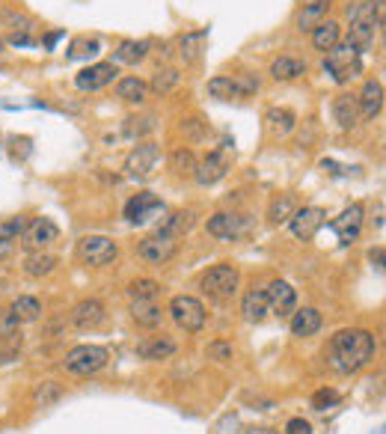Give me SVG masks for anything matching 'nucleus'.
<instances>
[{"label":"nucleus","instance_id":"obj_29","mask_svg":"<svg viewBox=\"0 0 386 434\" xmlns=\"http://www.w3.org/2000/svg\"><path fill=\"white\" fill-rule=\"evenodd\" d=\"M193 223H196V211H191V209L188 211H173V214L164 217V223L158 226V233H164L169 238H181L184 233H191Z\"/></svg>","mask_w":386,"mask_h":434},{"label":"nucleus","instance_id":"obj_9","mask_svg":"<svg viewBox=\"0 0 386 434\" xmlns=\"http://www.w3.org/2000/svg\"><path fill=\"white\" fill-rule=\"evenodd\" d=\"M253 93H259V81L253 75H238V78H229V75H217L208 81V95L217 98V101H235V98H247Z\"/></svg>","mask_w":386,"mask_h":434},{"label":"nucleus","instance_id":"obj_33","mask_svg":"<svg viewBox=\"0 0 386 434\" xmlns=\"http://www.w3.org/2000/svg\"><path fill=\"white\" fill-rule=\"evenodd\" d=\"M339 39H342V27H339V21H321L315 30H312V45H315L318 51H330L333 45H339Z\"/></svg>","mask_w":386,"mask_h":434},{"label":"nucleus","instance_id":"obj_23","mask_svg":"<svg viewBox=\"0 0 386 434\" xmlns=\"http://www.w3.org/2000/svg\"><path fill=\"white\" fill-rule=\"evenodd\" d=\"M265 122H267V131L274 137H289L297 128V113L291 107H267Z\"/></svg>","mask_w":386,"mask_h":434},{"label":"nucleus","instance_id":"obj_5","mask_svg":"<svg viewBox=\"0 0 386 434\" xmlns=\"http://www.w3.org/2000/svg\"><path fill=\"white\" fill-rule=\"evenodd\" d=\"M238 283H241V271L238 265L232 262H220V265H214L211 271L203 274V280H199V286H203V292L214 300H226V298H232L238 292Z\"/></svg>","mask_w":386,"mask_h":434},{"label":"nucleus","instance_id":"obj_39","mask_svg":"<svg viewBox=\"0 0 386 434\" xmlns=\"http://www.w3.org/2000/svg\"><path fill=\"white\" fill-rule=\"evenodd\" d=\"M179 83H181L179 69H158V71H155V78H152V86H149V90H155L158 95H169Z\"/></svg>","mask_w":386,"mask_h":434},{"label":"nucleus","instance_id":"obj_47","mask_svg":"<svg viewBox=\"0 0 386 434\" xmlns=\"http://www.w3.org/2000/svg\"><path fill=\"white\" fill-rule=\"evenodd\" d=\"M285 434H312V426L306 423L303 416H294L285 423Z\"/></svg>","mask_w":386,"mask_h":434},{"label":"nucleus","instance_id":"obj_22","mask_svg":"<svg viewBox=\"0 0 386 434\" xmlns=\"http://www.w3.org/2000/svg\"><path fill=\"white\" fill-rule=\"evenodd\" d=\"M131 318L140 324V327H158L164 322V310H161V303L158 298H143V300H131Z\"/></svg>","mask_w":386,"mask_h":434},{"label":"nucleus","instance_id":"obj_35","mask_svg":"<svg viewBox=\"0 0 386 434\" xmlns=\"http://www.w3.org/2000/svg\"><path fill=\"white\" fill-rule=\"evenodd\" d=\"M9 312L16 315L21 324H30V322H39V318H42V303L36 298H30V295H21V298L12 300Z\"/></svg>","mask_w":386,"mask_h":434},{"label":"nucleus","instance_id":"obj_51","mask_svg":"<svg viewBox=\"0 0 386 434\" xmlns=\"http://www.w3.org/2000/svg\"><path fill=\"white\" fill-rule=\"evenodd\" d=\"M0 51H4V39H0Z\"/></svg>","mask_w":386,"mask_h":434},{"label":"nucleus","instance_id":"obj_41","mask_svg":"<svg viewBox=\"0 0 386 434\" xmlns=\"http://www.w3.org/2000/svg\"><path fill=\"white\" fill-rule=\"evenodd\" d=\"M0 21H4L12 33H24V36H30V33L36 30V21H33V18L21 16V12H12V9H4V12H0Z\"/></svg>","mask_w":386,"mask_h":434},{"label":"nucleus","instance_id":"obj_43","mask_svg":"<svg viewBox=\"0 0 386 434\" xmlns=\"http://www.w3.org/2000/svg\"><path fill=\"white\" fill-rule=\"evenodd\" d=\"M128 295H131V300L158 298L161 295V283H155V280H134L131 286H128Z\"/></svg>","mask_w":386,"mask_h":434},{"label":"nucleus","instance_id":"obj_25","mask_svg":"<svg viewBox=\"0 0 386 434\" xmlns=\"http://www.w3.org/2000/svg\"><path fill=\"white\" fill-rule=\"evenodd\" d=\"M330 0H312V4L303 6V12L297 16V30L300 33H312L321 21H327V16H330Z\"/></svg>","mask_w":386,"mask_h":434},{"label":"nucleus","instance_id":"obj_8","mask_svg":"<svg viewBox=\"0 0 386 434\" xmlns=\"http://www.w3.org/2000/svg\"><path fill=\"white\" fill-rule=\"evenodd\" d=\"M169 315H173V322L188 330V334H199V330L205 327V307L203 300L193 298V295H176L169 300Z\"/></svg>","mask_w":386,"mask_h":434},{"label":"nucleus","instance_id":"obj_18","mask_svg":"<svg viewBox=\"0 0 386 434\" xmlns=\"http://www.w3.org/2000/svg\"><path fill=\"white\" fill-rule=\"evenodd\" d=\"M107 318V307L98 298H90V300H80L75 310H71V324L78 330H95L102 327Z\"/></svg>","mask_w":386,"mask_h":434},{"label":"nucleus","instance_id":"obj_38","mask_svg":"<svg viewBox=\"0 0 386 434\" xmlns=\"http://www.w3.org/2000/svg\"><path fill=\"white\" fill-rule=\"evenodd\" d=\"M169 164H173L176 170V176H184V179H193V172H196V155L188 149V146H179L173 152V158H169Z\"/></svg>","mask_w":386,"mask_h":434},{"label":"nucleus","instance_id":"obj_46","mask_svg":"<svg viewBox=\"0 0 386 434\" xmlns=\"http://www.w3.org/2000/svg\"><path fill=\"white\" fill-rule=\"evenodd\" d=\"M336 404H339V393H336V389H330V387H324V389H318V393L312 396V408H315V411L336 408Z\"/></svg>","mask_w":386,"mask_h":434},{"label":"nucleus","instance_id":"obj_7","mask_svg":"<svg viewBox=\"0 0 386 434\" xmlns=\"http://www.w3.org/2000/svg\"><path fill=\"white\" fill-rule=\"evenodd\" d=\"M255 221L247 214H238V211H217L208 217V235L220 238V241H238L253 233Z\"/></svg>","mask_w":386,"mask_h":434},{"label":"nucleus","instance_id":"obj_24","mask_svg":"<svg viewBox=\"0 0 386 434\" xmlns=\"http://www.w3.org/2000/svg\"><path fill=\"white\" fill-rule=\"evenodd\" d=\"M321 330V312L315 307H303V310H294L291 312V334L306 339V336H315Z\"/></svg>","mask_w":386,"mask_h":434},{"label":"nucleus","instance_id":"obj_28","mask_svg":"<svg viewBox=\"0 0 386 434\" xmlns=\"http://www.w3.org/2000/svg\"><path fill=\"white\" fill-rule=\"evenodd\" d=\"M303 75H306V63L297 60V57H277V60L270 63V78L274 81L289 83V81H297Z\"/></svg>","mask_w":386,"mask_h":434},{"label":"nucleus","instance_id":"obj_26","mask_svg":"<svg viewBox=\"0 0 386 434\" xmlns=\"http://www.w3.org/2000/svg\"><path fill=\"white\" fill-rule=\"evenodd\" d=\"M205 39H208L205 30H191V33H181L179 36V54H181V60L188 63V66H196L199 60H203Z\"/></svg>","mask_w":386,"mask_h":434},{"label":"nucleus","instance_id":"obj_6","mask_svg":"<svg viewBox=\"0 0 386 434\" xmlns=\"http://www.w3.org/2000/svg\"><path fill=\"white\" fill-rule=\"evenodd\" d=\"M78 256L87 268H107V265L116 262L119 244L107 235H87V238L78 241Z\"/></svg>","mask_w":386,"mask_h":434},{"label":"nucleus","instance_id":"obj_11","mask_svg":"<svg viewBox=\"0 0 386 434\" xmlns=\"http://www.w3.org/2000/svg\"><path fill=\"white\" fill-rule=\"evenodd\" d=\"M60 241V229H56L54 221H48V217H36V221H30V226H27V233L21 235V244L27 253H42L54 247V244Z\"/></svg>","mask_w":386,"mask_h":434},{"label":"nucleus","instance_id":"obj_19","mask_svg":"<svg viewBox=\"0 0 386 434\" xmlns=\"http://www.w3.org/2000/svg\"><path fill=\"white\" fill-rule=\"evenodd\" d=\"M267 303H270V312L285 318V315H291L297 310V292H294V286L291 283H285V280H274L267 286Z\"/></svg>","mask_w":386,"mask_h":434},{"label":"nucleus","instance_id":"obj_36","mask_svg":"<svg viewBox=\"0 0 386 434\" xmlns=\"http://www.w3.org/2000/svg\"><path fill=\"white\" fill-rule=\"evenodd\" d=\"M297 211V202L291 194H279L270 199V209H267V217L270 223H289V217Z\"/></svg>","mask_w":386,"mask_h":434},{"label":"nucleus","instance_id":"obj_21","mask_svg":"<svg viewBox=\"0 0 386 434\" xmlns=\"http://www.w3.org/2000/svg\"><path fill=\"white\" fill-rule=\"evenodd\" d=\"M333 117H336L342 131H351V128H356V122H360V105H356V95L339 93L333 98Z\"/></svg>","mask_w":386,"mask_h":434},{"label":"nucleus","instance_id":"obj_10","mask_svg":"<svg viewBox=\"0 0 386 434\" xmlns=\"http://www.w3.org/2000/svg\"><path fill=\"white\" fill-rule=\"evenodd\" d=\"M161 161V149H158V143H137V146L131 149V155L125 158V170H128V176L131 179H149L155 167H158Z\"/></svg>","mask_w":386,"mask_h":434},{"label":"nucleus","instance_id":"obj_3","mask_svg":"<svg viewBox=\"0 0 386 434\" xmlns=\"http://www.w3.org/2000/svg\"><path fill=\"white\" fill-rule=\"evenodd\" d=\"M324 71L330 75L336 83H351L354 78L363 75V57L351 42H339L327 51L324 57Z\"/></svg>","mask_w":386,"mask_h":434},{"label":"nucleus","instance_id":"obj_12","mask_svg":"<svg viewBox=\"0 0 386 434\" xmlns=\"http://www.w3.org/2000/svg\"><path fill=\"white\" fill-rule=\"evenodd\" d=\"M137 253L146 259V262H152V265H167V262H173V259L179 256V238H169L164 233L146 235L140 241Z\"/></svg>","mask_w":386,"mask_h":434},{"label":"nucleus","instance_id":"obj_4","mask_svg":"<svg viewBox=\"0 0 386 434\" xmlns=\"http://www.w3.org/2000/svg\"><path fill=\"white\" fill-rule=\"evenodd\" d=\"M107 348H102V345H75L66 360H63V366L68 375H78V378H87V375H95V372H102L107 366Z\"/></svg>","mask_w":386,"mask_h":434},{"label":"nucleus","instance_id":"obj_16","mask_svg":"<svg viewBox=\"0 0 386 434\" xmlns=\"http://www.w3.org/2000/svg\"><path fill=\"white\" fill-rule=\"evenodd\" d=\"M167 206L155 197V194H137L134 199H128V206H125V217H128V223H134V226H143V223H149L152 217H158L164 214Z\"/></svg>","mask_w":386,"mask_h":434},{"label":"nucleus","instance_id":"obj_2","mask_svg":"<svg viewBox=\"0 0 386 434\" xmlns=\"http://www.w3.org/2000/svg\"><path fill=\"white\" fill-rule=\"evenodd\" d=\"M383 24V0H351L348 4V42L356 51L375 48Z\"/></svg>","mask_w":386,"mask_h":434},{"label":"nucleus","instance_id":"obj_27","mask_svg":"<svg viewBox=\"0 0 386 434\" xmlns=\"http://www.w3.org/2000/svg\"><path fill=\"white\" fill-rule=\"evenodd\" d=\"M116 95L128 105H143L149 98V83L137 78V75H128V78H119L116 81Z\"/></svg>","mask_w":386,"mask_h":434},{"label":"nucleus","instance_id":"obj_31","mask_svg":"<svg viewBox=\"0 0 386 434\" xmlns=\"http://www.w3.org/2000/svg\"><path fill=\"white\" fill-rule=\"evenodd\" d=\"M176 348H179V345L169 339V336H155L149 342H143L140 348H137V354L143 360H169V357L176 354Z\"/></svg>","mask_w":386,"mask_h":434},{"label":"nucleus","instance_id":"obj_42","mask_svg":"<svg viewBox=\"0 0 386 434\" xmlns=\"http://www.w3.org/2000/svg\"><path fill=\"white\" fill-rule=\"evenodd\" d=\"M27 226H30V217H27V214L9 217V221L0 223V238H6V241H18V238L27 233Z\"/></svg>","mask_w":386,"mask_h":434},{"label":"nucleus","instance_id":"obj_40","mask_svg":"<svg viewBox=\"0 0 386 434\" xmlns=\"http://www.w3.org/2000/svg\"><path fill=\"white\" fill-rule=\"evenodd\" d=\"M60 399H63V387L56 381H42L33 389V401L39 404V408H51V404H56Z\"/></svg>","mask_w":386,"mask_h":434},{"label":"nucleus","instance_id":"obj_17","mask_svg":"<svg viewBox=\"0 0 386 434\" xmlns=\"http://www.w3.org/2000/svg\"><path fill=\"white\" fill-rule=\"evenodd\" d=\"M226 172H229V158H226V152L214 149V152H208L203 161L196 164L193 179L203 184V187H211V184H217V182L226 176Z\"/></svg>","mask_w":386,"mask_h":434},{"label":"nucleus","instance_id":"obj_45","mask_svg":"<svg viewBox=\"0 0 386 434\" xmlns=\"http://www.w3.org/2000/svg\"><path fill=\"white\" fill-rule=\"evenodd\" d=\"M21 334V322L9 310H0V339H12Z\"/></svg>","mask_w":386,"mask_h":434},{"label":"nucleus","instance_id":"obj_34","mask_svg":"<svg viewBox=\"0 0 386 434\" xmlns=\"http://www.w3.org/2000/svg\"><path fill=\"white\" fill-rule=\"evenodd\" d=\"M146 54H149V42L146 39H125L122 45L116 48V54H113V60L134 66L140 60H146Z\"/></svg>","mask_w":386,"mask_h":434},{"label":"nucleus","instance_id":"obj_30","mask_svg":"<svg viewBox=\"0 0 386 434\" xmlns=\"http://www.w3.org/2000/svg\"><path fill=\"white\" fill-rule=\"evenodd\" d=\"M241 312H244V318L247 322H253V324H259V322H265V318L270 315V303H267V295L265 292H247L244 295V300H241Z\"/></svg>","mask_w":386,"mask_h":434},{"label":"nucleus","instance_id":"obj_37","mask_svg":"<svg viewBox=\"0 0 386 434\" xmlns=\"http://www.w3.org/2000/svg\"><path fill=\"white\" fill-rule=\"evenodd\" d=\"M98 54H102V42L83 36V39H75V42H71L66 57H68V60H95Z\"/></svg>","mask_w":386,"mask_h":434},{"label":"nucleus","instance_id":"obj_1","mask_svg":"<svg viewBox=\"0 0 386 434\" xmlns=\"http://www.w3.org/2000/svg\"><path fill=\"white\" fill-rule=\"evenodd\" d=\"M375 351H378V339L371 330L345 327L330 339V345H327V363L339 375H354L371 363Z\"/></svg>","mask_w":386,"mask_h":434},{"label":"nucleus","instance_id":"obj_32","mask_svg":"<svg viewBox=\"0 0 386 434\" xmlns=\"http://www.w3.org/2000/svg\"><path fill=\"white\" fill-rule=\"evenodd\" d=\"M56 268V256H51L48 250H42V253H27L24 256V274L27 277H48V274Z\"/></svg>","mask_w":386,"mask_h":434},{"label":"nucleus","instance_id":"obj_49","mask_svg":"<svg viewBox=\"0 0 386 434\" xmlns=\"http://www.w3.org/2000/svg\"><path fill=\"white\" fill-rule=\"evenodd\" d=\"M63 36H66L63 30H56V33H48V36H45V48H48V51H54V45H56V42H60Z\"/></svg>","mask_w":386,"mask_h":434},{"label":"nucleus","instance_id":"obj_14","mask_svg":"<svg viewBox=\"0 0 386 434\" xmlns=\"http://www.w3.org/2000/svg\"><path fill=\"white\" fill-rule=\"evenodd\" d=\"M324 217L327 211L318 209V206H306V209H297L291 217H289V226H291V235L300 238V241H312L318 235V229L324 226Z\"/></svg>","mask_w":386,"mask_h":434},{"label":"nucleus","instance_id":"obj_48","mask_svg":"<svg viewBox=\"0 0 386 434\" xmlns=\"http://www.w3.org/2000/svg\"><path fill=\"white\" fill-rule=\"evenodd\" d=\"M9 45H16V48H30V45H36V39H33V36H24V33H9Z\"/></svg>","mask_w":386,"mask_h":434},{"label":"nucleus","instance_id":"obj_15","mask_svg":"<svg viewBox=\"0 0 386 434\" xmlns=\"http://www.w3.org/2000/svg\"><path fill=\"white\" fill-rule=\"evenodd\" d=\"M116 75H119L116 63H92V66L78 71L75 86H78L80 93H95V90H104L107 83L116 81Z\"/></svg>","mask_w":386,"mask_h":434},{"label":"nucleus","instance_id":"obj_13","mask_svg":"<svg viewBox=\"0 0 386 434\" xmlns=\"http://www.w3.org/2000/svg\"><path fill=\"white\" fill-rule=\"evenodd\" d=\"M363 223H366V209L360 206V202H354V206H348L330 223V229L339 235L342 244H354V241H360V235H363Z\"/></svg>","mask_w":386,"mask_h":434},{"label":"nucleus","instance_id":"obj_50","mask_svg":"<svg viewBox=\"0 0 386 434\" xmlns=\"http://www.w3.org/2000/svg\"><path fill=\"white\" fill-rule=\"evenodd\" d=\"M244 434H277L274 428H247Z\"/></svg>","mask_w":386,"mask_h":434},{"label":"nucleus","instance_id":"obj_44","mask_svg":"<svg viewBox=\"0 0 386 434\" xmlns=\"http://www.w3.org/2000/svg\"><path fill=\"white\" fill-rule=\"evenodd\" d=\"M208 360H214V363H229V360L235 357V348H232V342H223V339H214L208 342Z\"/></svg>","mask_w":386,"mask_h":434},{"label":"nucleus","instance_id":"obj_20","mask_svg":"<svg viewBox=\"0 0 386 434\" xmlns=\"http://www.w3.org/2000/svg\"><path fill=\"white\" fill-rule=\"evenodd\" d=\"M356 105H360V113L366 119L380 117V110H383V83L378 78H368L363 83V93L356 95Z\"/></svg>","mask_w":386,"mask_h":434}]
</instances>
